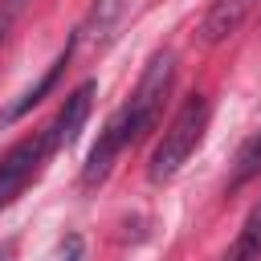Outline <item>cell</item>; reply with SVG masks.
<instances>
[{
	"mask_svg": "<svg viewBox=\"0 0 261 261\" xmlns=\"http://www.w3.org/2000/svg\"><path fill=\"white\" fill-rule=\"evenodd\" d=\"M171 82H175V57L163 49V53H155V57L147 61V69H143V77H139L135 94L114 110V122L122 126L126 147H135V143H139L155 122H159L163 102H167V94H171Z\"/></svg>",
	"mask_w": 261,
	"mask_h": 261,
	"instance_id": "cell-1",
	"label": "cell"
},
{
	"mask_svg": "<svg viewBox=\"0 0 261 261\" xmlns=\"http://www.w3.org/2000/svg\"><path fill=\"white\" fill-rule=\"evenodd\" d=\"M204 126H208V98L192 94V98L179 106V114L171 118V126L163 130V139H159V147H155V155H151L147 175H151L155 184L171 179V175H175V171L192 159V151L200 147Z\"/></svg>",
	"mask_w": 261,
	"mask_h": 261,
	"instance_id": "cell-2",
	"label": "cell"
},
{
	"mask_svg": "<svg viewBox=\"0 0 261 261\" xmlns=\"http://www.w3.org/2000/svg\"><path fill=\"white\" fill-rule=\"evenodd\" d=\"M49 155H53V151H49V135H45V130L16 139V143L0 155V208H8V204L24 192V184L45 167Z\"/></svg>",
	"mask_w": 261,
	"mask_h": 261,
	"instance_id": "cell-3",
	"label": "cell"
},
{
	"mask_svg": "<svg viewBox=\"0 0 261 261\" xmlns=\"http://www.w3.org/2000/svg\"><path fill=\"white\" fill-rule=\"evenodd\" d=\"M94 90H98V82H94V77H86L73 94H65V102H61V110H57L53 126L45 130V135H49V151L69 147V143L82 135V126H86V118H90V106H94Z\"/></svg>",
	"mask_w": 261,
	"mask_h": 261,
	"instance_id": "cell-4",
	"label": "cell"
},
{
	"mask_svg": "<svg viewBox=\"0 0 261 261\" xmlns=\"http://www.w3.org/2000/svg\"><path fill=\"white\" fill-rule=\"evenodd\" d=\"M126 151V135H122V126L114 122V114L106 118V126H102V135H98V143H94V151H90V159H86V167H82V184L86 188H98L106 175H110V167H114V159Z\"/></svg>",
	"mask_w": 261,
	"mask_h": 261,
	"instance_id": "cell-5",
	"label": "cell"
},
{
	"mask_svg": "<svg viewBox=\"0 0 261 261\" xmlns=\"http://www.w3.org/2000/svg\"><path fill=\"white\" fill-rule=\"evenodd\" d=\"M73 45H77V41H69V45L57 53V61H53V65H49V69H45V73H41V77H37V82H33V86H29V90H24V94H20V98H16V102H12V106L0 114V122H4V126H8V122H16L20 114H29V110H33V106H37V102H41V98H45V94L57 86L61 69L69 65V53H73Z\"/></svg>",
	"mask_w": 261,
	"mask_h": 261,
	"instance_id": "cell-6",
	"label": "cell"
},
{
	"mask_svg": "<svg viewBox=\"0 0 261 261\" xmlns=\"http://www.w3.org/2000/svg\"><path fill=\"white\" fill-rule=\"evenodd\" d=\"M245 12H249V0H212V8H208V16H204V41L208 45H216V41H224L228 33H237L241 29V20H245Z\"/></svg>",
	"mask_w": 261,
	"mask_h": 261,
	"instance_id": "cell-7",
	"label": "cell"
},
{
	"mask_svg": "<svg viewBox=\"0 0 261 261\" xmlns=\"http://www.w3.org/2000/svg\"><path fill=\"white\" fill-rule=\"evenodd\" d=\"M220 261H261V200L249 208V216H245L232 249H228Z\"/></svg>",
	"mask_w": 261,
	"mask_h": 261,
	"instance_id": "cell-8",
	"label": "cell"
},
{
	"mask_svg": "<svg viewBox=\"0 0 261 261\" xmlns=\"http://www.w3.org/2000/svg\"><path fill=\"white\" fill-rule=\"evenodd\" d=\"M253 175H261V130L237 151V167H232V179H228V188L237 192V188H245Z\"/></svg>",
	"mask_w": 261,
	"mask_h": 261,
	"instance_id": "cell-9",
	"label": "cell"
},
{
	"mask_svg": "<svg viewBox=\"0 0 261 261\" xmlns=\"http://www.w3.org/2000/svg\"><path fill=\"white\" fill-rule=\"evenodd\" d=\"M57 261H82V237H69L57 253Z\"/></svg>",
	"mask_w": 261,
	"mask_h": 261,
	"instance_id": "cell-10",
	"label": "cell"
},
{
	"mask_svg": "<svg viewBox=\"0 0 261 261\" xmlns=\"http://www.w3.org/2000/svg\"><path fill=\"white\" fill-rule=\"evenodd\" d=\"M0 261H16V241H0Z\"/></svg>",
	"mask_w": 261,
	"mask_h": 261,
	"instance_id": "cell-11",
	"label": "cell"
},
{
	"mask_svg": "<svg viewBox=\"0 0 261 261\" xmlns=\"http://www.w3.org/2000/svg\"><path fill=\"white\" fill-rule=\"evenodd\" d=\"M8 20H12V4H0V41L8 33Z\"/></svg>",
	"mask_w": 261,
	"mask_h": 261,
	"instance_id": "cell-12",
	"label": "cell"
},
{
	"mask_svg": "<svg viewBox=\"0 0 261 261\" xmlns=\"http://www.w3.org/2000/svg\"><path fill=\"white\" fill-rule=\"evenodd\" d=\"M12 4H20V0H12Z\"/></svg>",
	"mask_w": 261,
	"mask_h": 261,
	"instance_id": "cell-13",
	"label": "cell"
},
{
	"mask_svg": "<svg viewBox=\"0 0 261 261\" xmlns=\"http://www.w3.org/2000/svg\"><path fill=\"white\" fill-rule=\"evenodd\" d=\"M249 4H253V0H249Z\"/></svg>",
	"mask_w": 261,
	"mask_h": 261,
	"instance_id": "cell-14",
	"label": "cell"
}]
</instances>
